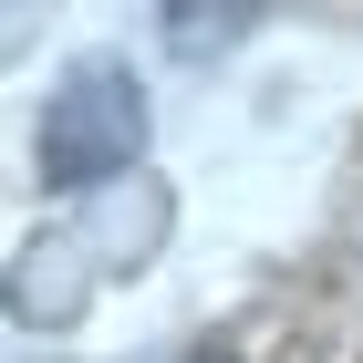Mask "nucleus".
Returning a JSON list of instances; mask_svg holds the SVG:
<instances>
[{"label": "nucleus", "instance_id": "nucleus-1", "mask_svg": "<svg viewBox=\"0 0 363 363\" xmlns=\"http://www.w3.org/2000/svg\"><path fill=\"white\" fill-rule=\"evenodd\" d=\"M135 156H145V84L114 52L73 62V73L52 84V104H42V145H31L42 187H52V197L104 187V177H125Z\"/></svg>", "mask_w": 363, "mask_h": 363}, {"label": "nucleus", "instance_id": "nucleus-2", "mask_svg": "<svg viewBox=\"0 0 363 363\" xmlns=\"http://www.w3.org/2000/svg\"><path fill=\"white\" fill-rule=\"evenodd\" d=\"M250 21H259V11H167V42L197 62V52H228V42H239Z\"/></svg>", "mask_w": 363, "mask_h": 363}]
</instances>
